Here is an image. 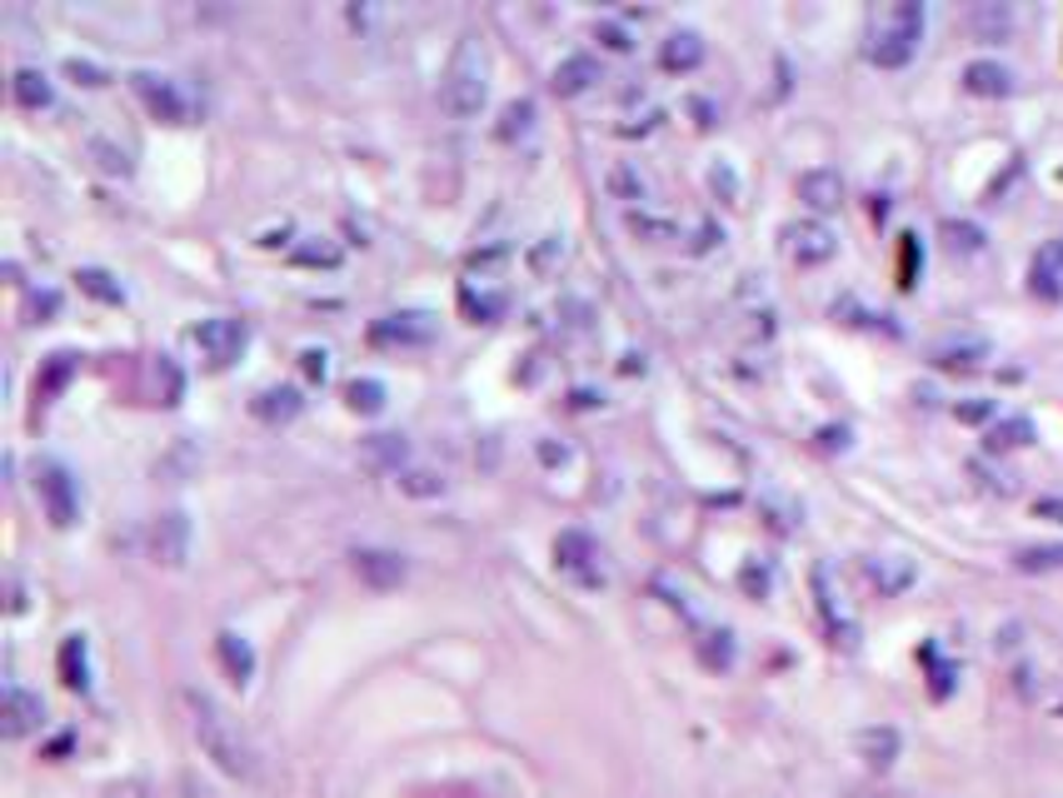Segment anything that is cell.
Returning <instances> with one entry per match:
<instances>
[{
  "instance_id": "6da1fadb",
  "label": "cell",
  "mask_w": 1063,
  "mask_h": 798,
  "mask_svg": "<svg viewBox=\"0 0 1063 798\" xmlns=\"http://www.w3.org/2000/svg\"><path fill=\"white\" fill-rule=\"evenodd\" d=\"M180 704H185V714H190V734H195L201 753L220 769L225 778H250V774H255V753H250L240 724L230 718V709H225L215 693L180 689Z\"/></svg>"
},
{
  "instance_id": "7a4b0ae2",
  "label": "cell",
  "mask_w": 1063,
  "mask_h": 798,
  "mask_svg": "<svg viewBox=\"0 0 1063 798\" xmlns=\"http://www.w3.org/2000/svg\"><path fill=\"white\" fill-rule=\"evenodd\" d=\"M485 95H490V81H485V46L480 36H464L455 46V60H449L445 81H439V110L455 120H470L485 110Z\"/></svg>"
},
{
  "instance_id": "3957f363",
  "label": "cell",
  "mask_w": 1063,
  "mask_h": 798,
  "mask_svg": "<svg viewBox=\"0 0 1063 798\" xmlns=\"http://www.w3.org/2000/svg\"><path fill=\"white\" fill-rule=\"evenodd\" d=\"M919 36H923V5H914V0H904V5H894V21L884 25L874 36V46H869V60L874 65H884V71H898V65H909L914 50H919Z\"/></svg>"
},
{
  "instance_id": "277c9868",
  "label": "cell",
  "mask_w": 1063,
  "mask_h": 798,
  "mask_svg": "<svg viewBox=\"0 0 1063 798\" xmlns=\"http://www.w3.org/2000/svg\"><path fill=\"white\" fill-rule=\"evenodd\" d=\"M36 489H40V505H46L50 524L71 529L75 515H81V484L71 480V470H65L60 459H40V464H36Z\"/></svg>"
},
{
  "instance_id": "5b68a950",
  "label": "cell",
  "mask_w": 1063,
  "mask_h": 798,
  "mask_svg": "<svg viewBox=\"0 0 1063 798\" xmlns=\"http://www.w3.org/2000/svg\"><path fill=\"white\" fill-rule=\"evenodd\" d=\"M150 559L166 564V569H185L190 559V519L180 509H166V515L150 524Z\"/></svg>"
},
{
  "instance_id": "8992f818",
  "label": "cell",
  "mask_w": 1063,
  "mask_h": 798,
  "mask_svg": "<svg viewBox=\"0 0 1063 798\" xmlns=\"http://www.w3.org/2000/svg\"><path fill=\"white\" fill-rule=\"evenodd\" d=\"M245 340H250L245 319L215 315V319H201V325H195V344L210 354V364H230L240 350H245Z\"/></svg>"
},
{
  "instance_id": "52a82bcc",
  "label": "cell",
  "mask_w": 1063,
  "mask_h": 798,
  "mask_svg": "<svg viewBox=\"0 0 1063 798\" xmlns=\"http://www.w3.org/2000/svg\"><path fill=\"white\" fill-rule=\"evenodd\" d=\"M784 245H789V255L799 265H824V259H834L839 240H834V230L824 220H794L784 225Z\"/></svg>"
},
{
  "instance_id": "ba28073f",
  "label": "cell",
  "mask_w": 1063,
  "mask_h": 798,
  "mask_svg": "<svg viewBox=\"0 0 1063 798\" xmlns=\"http://www.w3.org/2000/svg\"><path fill=\"white\" fill-rule=\"evenodd\" d=\"M370 340H375V344H430V340H435V315H425V310L385 315V319L370 325Z\"/></svg>"
},
{
  "instance_id": "9c48e42d",
  "label": "cell",
  "mask_w": 1063,
  "mask_h": 798,
  "mask_svg": "<svg viewBox=\"0 0 1063 798\" xmlns=\"http://www.w3.org/2000/svg\"><path fill=\"white\" fill-rule=\"evenodd\" d=\"M135 95L145 100V110L160 120H170V125H180L185 120V95L176 90V81H166V75H155V71H135L131 75Z\"/></svg>"
},
{
  "instance_id": "30bf717a",
  "label": "cell",
  "mask_w": 1063,
  "mask_h": 798,
  "mask_svg": "<svg viewBox=\"0 0 1063 798\" xmlns=\"http://www.w3.org/2000/svg\"><path fill=\"white\" fill-rule=\"evenodd\" d=\"M40 718H46V704H40L36 693H25L21 684H11L5 699H0V734L5 739H25L31 728H40Z\"/></svg>"
},
{
  "instance_id": "8fae6325",
  "label": "cell",
  "mask_w": 1063,
  "mask_h": 798,
  "mask_svg": "<svg viewBox=\"0 0 1063 798\" xmlns=\"http://www.w3.org/2000/svg\"><path fill=\"white\" fill-rule=\"evenodd\" d=\"M555 559L559 569H569L575 579H584V584H600V569H594V559H600V549H594V540L584 534V529H565L555 540Z\"/></svg>"
},
{
  "instance_id": "7c38bea8",
  "label": "cell",
  "mask_w": 1063,
  "mask_h": 798,
  "mask_svg": "<svg viewBox=\"0 0 1063 798\" xmlns=\"http://www.w3.org/2000/svg\"><path fill=\"white\" fill-rule=\"evenodd\" d=\"M354 575L370 589H400L404 584V559L395 549H354Z\"/></svg>"
},
{
  "instance_id": "4fadbf2b",
  "label": "cell",
  "mask_w": 1063,
  "mask_h": 798,
  "mask_svg": "<svg viewBox=\"0 0 1063 798\" xmlns=\"http://www.w3.org/2000/svg\"><path fill=\"white\" fill-rule=\"evenodd\" d=\"M799 200L809 205V210H839V205H844V176H839V170H829V165L804 170V176H799Z\"/></svg>"
},
{
  "instance_id": "5bb4252c",
  "label": "cell",
  "mask_w": 1063,
  "mask_h": 798,
  "mask_svg": "<svg viewBox=\"0 0 1063 798\" xmlns=\"http://www.w3.org/2000/svg\"><path fill=\"white\" fill-rule=\"evenodd\" d=\"M964 90L983 95V100H1004V95L1014 90V71L999 65V60H969V65H964Z\"/></svg>"
},
{
  "instance_id": "9a60e30c",
  "label": "cell",
  "mask_w": 1063,
  "mask_h": 798,
  "mask_svg": "<svg viewBox=\"0 0 1063 798\" xmlns=\"http://www.w3.org/2000/svg\"><path fill=\"white\" fill-rule=\"evenodd\" d=\"M1028 285H1034L1039 300H1063V240H1049V245L1034 255Z\"/></svg>"
},
{
  "instance_id": "2e32d148",
  "label": "cell",
  "mask_w": 1063,
  "mask_h": 798,
  "mask_svg": "<svg viewBox=\"0 0 1063 798\" xmlns=\"http://www.w3.org/2000/svg\"><path fill=\"white\" fill-rule=\"evenodd\" d=\"M360 455H365L370 470H395V474H400V464L410 459V439H404V435H390V430H379V435H365V439H360Z\"/></svg>"
},
{
  "instance_id": "e0dca14e",
  "label": "cell",
  "mask_w": 1063,
  "mask_h": 798,
  "mask_svg": "<svg viewBox=\"0 0 1063 798\" xmlns=\"http://www.w3.org/2000/svg\"><path fill=\"white\" fill-rule=\"evenodd\" d=\"M594 81H600V60L579 50V56L559 60V65H555V81H549V85H555V95H584Z\"/></svg>"
},
{
  "instance_id": "ac0fdd59",
  "label": "cell",
  "mask_w": 1063,
  "mask_h": 798,
  "mask_svg": "<svg viewBox=\"0 0 1063 798\" xmlns=\"http://www.w3.org/2000/svg\"><path fill=\"white\" fill-rule=\"evenodd\" d=\"M300 404H305V399H300V389H295V385H270V389H261V395L250 399V410L261 414L265 424H285V420H295V414H300Z\"/></svg>"
},
{
  "instance_id": "d6986e66",
  "label": "cell",
  "mask_w": 1063,
  "mask_h": 798,
  "mask_svg": "<svg viewBox=\"0 0 1063 798\" xmlns=\"http://www.w3.org/2000/svg\"><path fill=\"white\" fill-rule=\"evenodd\" d=\"M215 654H220V664H225V674L235 684H250V674H255V649L245 644V639L235 634V629H220L215 634Z\"/></svg>"
},
{
  "instance_id": "ffe728a7",
  "label": "cell",
  "mask_w": 1063,
  "mask_h": 798,
  "mask_svg": "<svg viewBox=\"0 0 1063 798\" xmlns=\"http://www.w3.org/2000/svg\"><path fill=\"white\" fill-rule=\"evenodd\" d=\"M863 575L874 579L879 594H904V589L914 584V564L898 559V554H879V559L863 564Z\"/></svg>"
},
{
  "instance_id": "44dd1931",
  "label": "cell",
  "mask_w": 1063,
  "mask_h": 798,
  "mask_svg": "<svg viewBox=\"0 0 1063 798\" xmlns=\"http://www.w3.org/2000/svg\"><path fill=\"white\" fill-rule=\"evenodd\" d=\"M699 60H704V40H699L694 31H674V36H664V46H660L664 71H694Z\"/></svg>"
},
{
  "instance_id": "7402d4cb",
  "label": "cell",
  "mask_w": 1063,
  "mask_h": 798,
  "mask_svg": "<svg viewBox=\"0 0 1063 798\" xmlns=\"http://www.w3.org/2000/svg\"><path fill=\"white\" fill-rule=\"evenodd\" d=\"M898 749H904V739H898V728H889V724L863 728L859 734V753H863V763H874V769H889V763L898 759Z\"/></svg>"
},
{
  "instance_id": "603a6c76",
  "label": "cell",
  "mask_w": 1063,
  "mask_h": 798,
  "mask_svg": "<svg viewBox=\"0 0 1063 798\" xmlns=\"http://www.w3.org/2000/svg\"><path fill=\"white\" fill-rule=\"evenodd\" d=\"M939 370H974V364L989 360V344L983 340H944V344H933L929 354Z\"/></svg>"
},
{
  "instance_id": "cb8c5ba5",
  "label": "cell",
  "mask_w": 1063,
  "mask_h": 798,
  "mask_svg": "<svg viewBox=\"0 0 1063 798\" xmlns=\"http://www.w3.org/2000/svg\"><path fill=\"white\" fill-rule=\"evenodd\" d=\"M75 370H81V354H75V350H56V354H50V360H46V364H40V379H36V395H40V399H50V395H60V389H65V379H71V375H75Z\"/></svg>"
},
{
  "instance_id": "d4e9b609",
  "label": "cell",
  "mask_w": 1063,
  "mask_h": 798,
  "mask_svg": "<svg viewBox=\"0 0 1063 798\" xmlns=\"http://www.w3.org/2000/svg\"><path fill=\"white\" fill-rule=\"evenodd\" d=\"M11 90H15V100H21L25 110H46L50 106V81H46V71H36V65H21V71L11 75Z\"/></svg>"
},
{
  "instance_id": "484cf974",
  "label": "cell",
  "mask_w": 1063,
  "mask_h": 798,
  "mask_svg": "<svg viewBox=\"0 0 1063 798\" xmlns=\"http://www.w3.org/2000/svg\"><path fill=\"white\" fill-rule=\"evenodd\" d=\"M60 679H65V689H85L90 684V664H85V639L71 634L65 644H60Z\"/></svg>"
},
{
  "instance_id": "4316f807",
  "label": "cell",
  "mask_w": 1063,
  "mask_h": 798,
  "mask_svg": "<svg viewBox=\"0 0 1063 798\" xmlns=\"http://www.w3.org/2000/svg\"><path fill=\"white\" fill-rule=\"evenodd\" d=\"M534 125V100L530 95H515L505 110H499V125H495V135L499 141H520L524 130Z\"/></svg>"
},
{
  "instance_id": "83f0119b",
  "label": "cell",
  "mask_w": 1063,
  "mask_h": 798,
  "mask_svg": "<svg viewBox=\"0 0 1063 798\" xmlns=\"http://www.w3.org/2000/svg\"><path fill=\"white\" fill-rule=\"evenodd\" d=\"M75 280H81V290H85V294L106 300V305H120V300H125L120 280H116L110 270H100V265H81V270H75Z\"/></svg>"
},
{
  "instance_id": "f1b7e54d",
  "label": "cell",
  "mask_w": 1063,
  "mask_h": 798,
  "mask_svg": "<svg viewBox=\"0 0 1063 798\" xmlns=\"http://www.w3.org/2000/svg\"><path fill=\"white\" fill-rule=\"evenodd\" d=\"M400 494H410V499H439L445 494V474L425 470V464H414V470H400Z\"/></svg>"
},
{
  "instance_id": "f546056e",
  "label": "cell",
  "mask_w": 1063,
  "mask_h": 798,
  "mask_svg": "<svg viewBox=\"0 0 1063 798\" xmlns=\"http://www.w3.org/2000/svg\"><path fill=\"white\" fill-rule=\"evenodd\" d=\"M345 404H350V410H360V414H379V410H385V385H379V379H350V385H345Z\"/></svg>"
},
{
  "instance_id": "4dcf8cb0",
  "label": "cell",
  "mask_w": 1063,
  "mask_h": 798,
  "mask_svg": "<svg viewBox=\"0 0 1063 798\" xmlns=\"http://www.w3.org/2000/svg\"><path fill=\"white\" fill-rule=\"evenodd\" d=\"M460 310L474 319V325H480V319H499V315H505V294H499V290H485V294L460 290Z\"/></svg>"
},
{
  "instance_id": "1f68e13d",
  "label": "cell",
  "mask_w": 1063,
  "mask_h": 798,
  "mask_svg": "<svg viewBox=\"0 0 1063 798\" xmlns=\"http://www.w3.org/2000/svg\"><path fill=\"white\" fill-rule=\"evenodd\" d=\"M290 259H295V265H325V270H335V265H340V245L310 235V240H300V245L290 250Z\"/></svg>"
},
{
  "instance_id": "d6a6232c",
  "label": "cell",
  "mask_w": 1063,
  "mask_h": 798,
  "mask_svg": "<svg viewBox=\"0 0 1063 798\" xmlns=\"http://www.w3.org/2000/svg\"><path fill=\"white\" fill-rule=\"evenodd\" d=\"M530 270L534 275H549V270H559V259H565V235H540L530 245Z\"/></svg>"
},
{
  "instance_id": "836d02e7",
  "label": "cell",
  "mask_w": 1063,
  "mask_h": 798,
  "mask_svg": "<svg viewBox=\"0 0 1063 798\" xmlns=\"http://www.w3.org/2000/svg\"><path fill=\"white\" fill-rule=\"evenodd\" d=\"M1014 564L1024 575H1043V569H1059L1063 564V544H1034V549H1018Z\"/></svg>"
},
{
  "instance_id": "e575fe53",
  "label": "cell",
  "mask_w": 1063,
  "mask_h": 798,
  "mask_svg": "<svg viewBox=\"0 0 1063 798\" xmlns=\"http://www.w3.org/2000/svg\"><path fill=\"white\" fill-rule=\"evenodd\" d=\"M1034 439V424L1028 420H999L989 430V449H1018V445H1028Z\"/></svg>"
},
{
  "instance_id": "d590c367",
  "label": "cell",
  "mask_w": 1063,
  "mask_h": 798,
  "mask_svg": "<svg viewBox=\"0 0 1063 798\" xmlns=\"http://www.w3.org/2000/svg\"><path fill=\"white\" fill-rule=\"evenodd\" d=\"M625 225L635 230L639 240H674V220H664V215H650V210H629Z\"/></svg>"
},
{
  "instance_id": "8d00e7d4",
  "label": "cell",
  "mask_w": 1063,
  "mask_h": 798,
  "mask_svg": "<svg viewBox=\"0 0 1063 798\" xmlns=\"http://www.w3.org/2000/svg\"><path fill=\"white\" fill-rule=\"evenodd\" d=\"M699 654H704L709 669H729V658H734V634H729V629H714V634H704Z\"/></svg>"
},
{
  "instance_id": "74e56055",
  "label": "cell",
  "mask_w": 1063,
  "mask_h": 798,
  "mask_svg": "<svg viewBox=\"0 0 1063 798\" xmlns=\"http://www.w3.org/2000/svg\"><path fill=\"white\" fill-rule=\"evenodd\" d=\"M969 21H974V31H979L983 40H999L1008 31V11H1004V5H974Z\"/></svg>"
},
{
  "instance_id": "f35d334b",
  "label": "cell",
  "mask_w": 1063,
  "mask_h": 798,
  "mask_svg": "<svg viewBox=\"0 0 1063 798\" xmlns=\"http://www.w3.org/2000/svg\"><path fill=\"white\" fill-rule=\"evenodd\" d=\"M155 375H160V385H166V404H180V399H185V375H180V364L170 360V354L155 360Z\"/></svg>"
},
{
  "instance_id": "ab89813d",
  "label": "cell",
  "mask_w": 1063,
  "mask_h": 798,
  "mask_svg": "<svg viewBox=\"0 0 1063 798\" xmlns=\"http://www.w3.org/2000/svg\"><path fill=\"white\" fill-rule=\"evenodd\" d=\"M609 190L625 195V200H644V176L629 170V165H615V170H609Z\"/></svg>"
},
{
  "instance_id": "60d3db41",
  "label": "cell",
  "mask_w": 1063,
  "mask_h": 798,
  "mask_svg": "<svg viewBox=\"0 0 1063 798\" xmlns=\"http://www.w3.org/2000/svg\"><path fill=\"white\" fill-rule=\"evenodd\" d=\"M594 40H600L604 50H615V56H625V50H635V40H629V31H625V25H615V21H600V25H594Z\"/></svg>"
},
{
  "instance_id": "b9f144b4",
  "label": "cell",
  "mask_w": 1063,
  "mask_h": 798,
  "mask_svg": "<svg viewBox=\"0 0 1063 798\" xmlns=\"http://www.w3.org/2000/svg\"><path fill=\"white\" fill-rule=\"evenodd\" d=\"M709 185H714V195L720 200H739V180H734V170H729V160H714V170H709Z\"/></svg>"
},
{
  "instance_id": "7bdbcfd3",
  "label": "cell",
  "mask_w": 1063,
  "mask_h": 798,
  "mask_svg": "<svg viewBox=\"0 0 1063 798\" xmlns=\"http://www.w3.org/2000/svg\"><path fill=\"white\" fill-rule=\"evenodd\" d=\"M944 235L954 240L958 250H979L983 245V230H979V225H969V220H944Z\"/></svg>"
},
{
  "instance_id": "ee69618b",
  "label": "cell",
  "mask_w": 1063,
  "mask_h": 798,
  "mask_svg": "<svg viewBox=\"0 0 1063 798\" xmlns=\"http://www.w3.org/2000/svg\"><path fill=\"white\" fill-rule=\"evenodd\" d=\"M300 375H305V379H325V375H330V354L319 350V344H305V350H300Z\"/></svg>"
},
{
  "instance_id": "f6af8a7d",
  "label": "cell",
  "mask_w": 1063,
  "mask_h": 798,
  "mask_svg": "<svg viewBox=\"0 0 1063 798\" xmlns=\"http://www.w3.org/2000/svg\"><path fill=\"white\" fill-rule=\"evenodd\" d=\"M65 75H75L81 85H106V81H110V75L100 71V65H90V60H81V56L65 60Z\"/></svg>"
},
{
  "instance_id": "bcb514c9",
  "label": "cell",
  "mask_w": 1063,
  "mask_h": 798,
  "mask_svg": "<svg viewBox=\"0 0 1063 798\" xmlns=\"http://www.w3.org/2000/svg\"><path fill=\"white\" fill-rule=\"evenodd\" d=\"M919 265H923V250H919V240H914V235H904V265H898V275H904V280H898V285H904V290H909V285H914V275H919Z\"/></svg>"
},
{
  "instance_id": "7dc6e473",
  "label": "cell",
  "mask_w": 1063,
  "mask_h": 798,
  "mask_svg": "<svg viewBox=\"0 0 1063 798\" xmlns=\"http://www.w3.org/2000/svg\"><path fill=\"white\" fill-rule=\"evenodd\" d=\"M958 420H964V424H983V420H993V399H964V404H958Z\"/></svg>"
},
{
  "instance_id": "c3c4849f",
  "label": "cell",
  "mask_w": 1063,
  "mask_h": 798,
  "mask_svg": "<svg viewBox=\"0 0 1063 798\" xmlns=\"http://www.w3.org/2000/svg\"><path fill=\"white\" fill-rule=\"evenodd\" d=\"M720 240H724V230H720L714 220H704V225L694 230V240H689V250H694V255H704V250H714Z\"/></svg>"
},
{
  "instance_id": "681fc988",
  "label": "cell",
  "mask_w": 1063,
  "mask_h": 798,
  "mask_svg": "<svg viewBox=\"0 0 1063 798\" xmlns=\"http://www.w3.org/2000/svg\"><path fill=\"white\" fill-rule=\"evenodd\" d=\"M90 150H95V155H100V165H106V170H120V176H125V170H131V160H125V150H116V145H106V141H95V145H90Z\"/></svg>"
},
{
  "instance_id": "f907efd6",
  "label": "cell",
  "mask_w": 1063,
  "mask_h": 798,
  "mask_svg": "<svg viewBox=\"0 0 1063 798\" xmlns=\"http://www.w3.org/2000/svg\"><path fill=\"white\" fill-rule=\"evenodd\" d=\"M56 310H60V294L56 290H36V294H31V315H36V319H50Z\"/></svg>"
},
{
  "instance_id": "816d5d0a",
  "label": "cell",
  "mask_w": 1063,
  "mask_h": 798,
  "mask_svg": "<svg viewBox=\"0 0 1063 798\" xmlns=\"http://www.w3.org/2000/svg\"><path fill=\"white\" fill-rule=\"evenodd\" d=\"M739 584H745L749 594H764V589H769V569H764V564H749L745 575H739Z\"/></svg>"
},
{
  "instance_id": "f5cc1de1",
  "label": "cell",
  "mask_w": 1063,
  "mask_h": 798,
  "mask_svg": "<svg viewBox=\"0 0 1063 798\" xmlns=\"http://www.w3.org/2000/svg\"><path fill=\"white\" fill-rule=\"evenodd\" d=\"M505 259V245H485V250H474L470 255V270H490V265H499Z\"/></svg>"
},
{
  "instance_id": "db71d44e",
  "label": "cell",
  "mask_w": 1063,
  "mask_h": 798,
  "mask_svg": "<svg viewBox=\"0 0 1063 798\" xmlns=\"http://www.w3.org/2000/svg\"><path fill=\"white\" fill-rule=\"evenodd\" d=\"M565 455H569L565 445H555V439H540V459H544V464H565Z\"/></svg>"
},
{
  "instance_id": "11a10c76",
  "label": "cell",
  "mask_w": 1063,
  "mask_h": 798,
  "mask_svg": "<svg viewBox=\"0 0 1063 798\" xmlns=\"http://www.w3.org/2000/svg\"><path fill=\"white\" fill-rule=\"evenodd\" d=\"M819 445L844 449V445H849V430H819Z\"/></svg>"
},
{
  "instance_id": "9f6ffc18",
  "label": "cell",
  "mask_w": 1063,
  "mask_h": 798,
  "mask_svg": "<svg viewBox=\"0 0 1063 798\" xmlns=\"http://www.w3.org/2000/svg\"><path fill=\"white\" fill-rule=\"evenodd\" d=\"M1034 515L1059 519V524H1063V499H1039V505H1034Z\"/></svg>"
},
{
  "instance_id": "6f0895ef",
  "label": "cell",
  "mask_w": 1063,
  "mask_h": 798,
  "mask_svg": "<svg viewBox=\"0 0 1063 798\" xmlns=\"http://www.w3.org/2000/svg\"><path fill=\"white\" fill-rule=\"evenodd\" d=\"M619 370H625V375H635V370H639V375H644V354H635V350H629L625 360H619Z\"/></svg>"
},
{
  "instance_id": "680465c9",
  "label": "cell",
  "mask_w": 1063,
  "mask_h": 798,
  "mask_svg": "<svg viewBox=\"0 0 1063 798\" xmlns=\"http://www.w3.org/2000/svg\"><path fill=\"white\" fill-rule=\"evenodd\" d=\"M575 404L579 410H590V404H600V399H594V389H575Z\"/></svg>"
}]
</instances>
